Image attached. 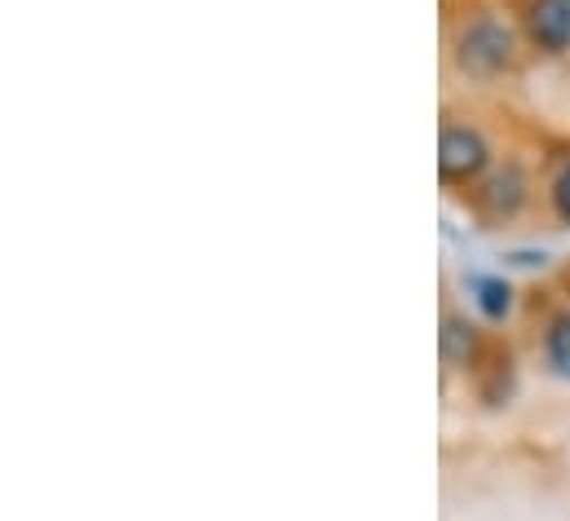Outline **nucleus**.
<instances>
[{"instance_id":"1","label":"nucleus","mask_w":570,"mask_h":521,"mask_svg":"<svg viewBox=\"0 0 570 521\" xmlns=\"http://www.w3.org/2000/svg\"><path fill=\"white\" fill-rule=\"evenodd\" d=\"M451 58L469 80H495L504 71H513L518 62V36L504 18L495 13H473L460 22L455 40H451Z\"/></svg>"},{"instance_id":"2","label":"nucleus","mask_w":570,"mask_h":521,"mask_svg":"<svg viewBox=\"0 0 570 521\" xmlns=\"http://www.w3.org/2000/svg\"><path fill=\"white\" fill-rule=\"evenodd\" d=\"M491 168V146L473 125H442L438 137V177L446 186H473Z\"/></svg>"},{"instance_id":"3","label":"nucleus","mask_w":570,"mask_h":521,"mask_svg":"<svg viewBox=\"0 0 570 521\" xmlns=\"http://www.w3.org/2000/svg\"><path fill=\"white\" fill-rule=\"evenodd\" d=\"M527 36L540 53H567L570 49V0H531L527 9Z\"/></svg>"},{"instance_id":"4","label":"nucleus","mask_w":570,"mask_h":521,"mask_svg":"<svg viewBox=\"0 0 570 521\" xmlns=\"http://www.w3.org/2000/svg\"><path fill=\"white\" fill-rule=\"evenodd\" d=\"M527 204V177L509 164L504 173H495L487 186H482V208L491 213V217H518V208Z\"/></svg>"},{"instance_id":"5","label":"nucleus","mask_w":570,"mask_h":521,"mask_svg":"<svg viewBox=\"0 0 570 521\" xmlns=\"http://www.w3.org/2000/svg\"><path fill=\"white\" fill-rule=\"evenodd\" d=\"M478 327L469 323V318H460V314H451L446 323H442V358L446 363H469L473 354H478Z\"/></svg>"},{"instance_id":"6","label":"nucleus","mask_w":570,"mask_h":521,"mask_svg":"<svg viewBox=\"0 0 570 521\" xmlns=\"http://www.w3.org/2000/svg\"><path fill=\"white\" fill-rule=\"evenodd\" d=\"M473 301L491 323H504L513 314V287L504 278H473Z\"/></svg>"},{"instance_id":"7","label":"nucleus","mask_w":570,"mask_h":521,"mask_svg":"<svg viewBox=\"0 0 570 521\" xmlns=\"http://www.w3.org/2000/svg\"><path fill=\"white\" fill-rule=\"evenodd\" d=\"M544 363L553 367V376L570 381V314H558L544 332Z\"/></svg>"},{"instance_id":"8","label":"nucleus","mask_w":570,"mask_h":521,"mask_svg":"<svg viewBox=\"0 0 570 521\" xmlns=\"http://www.w3.org/2000/svg\"><path fill=\"white\" fill-rule=\"evenodd\" d=\"M549 204H553L558 222H567L570 226V164L553 177V186H549Z\"/></svg>"}]
</instances>
